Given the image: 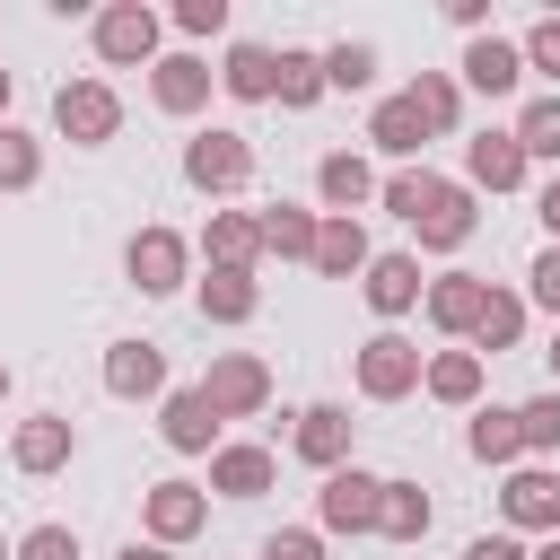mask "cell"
I'll use <instances>...</instances> for the list:
<instances>
[{"instance_id": "6da1fadb", "label": "cell", "mask_w": 560, "mask_h": 560, "mask_svg": "<svg viewBox=\"0 0 560 560\" xmlns=\"http://www.w3.org/2000/svg\"><path fill=\"white\" fill-rule=\"evenodd\" d=\"M52 131H61L70 149H105V140L122 131V96H114L105 79H61V88H52Z\"/></svg>"}, {"instance_id": "7a4b0ae2", "label": "cell", "mask_w": 560, "mask_h": 560, "mask_svg": "<svg viewBox=\"0 0 560 560\" xmlns=\"http://www.w3.org/2000/svg\"><path fill=\"white\" fill-rule=\"evenodd\" d=\"M158 35H166V26H158L149 0H105V9H96V61H105V70H149V61H158Z\"/></svg>"}, {"instance_id": "3957f363", "label": "cell", "mask_w": 560, "mask_h": 560, "mask_svg": "<svg viewBox=\"0 0 560 560\" xmlns=\"http://www.w3.org/2000/svg\"><path fill=\"white\" fill-rule=\"evenodd\" d=\"M184 184L210 192V201L245 192V184H254V140H245V131H201V140H184Z\"/></svg>"}, {"instance_id": "277c9868", "label": "cell", "mask_w": 560, "mask_h": 560, "mask_svg": "<svg viewBox=\"0 0 560 560\" xmlns=\"http://www.w3.org/2000/svg\"><path fill=\"white\" fill-rule=\"evenodd\" d=\"M201 402H210L219 420H254V411L271 402V368H262L254 350H219L210 376H201Z\"/></svg>"}, {"instance_id": "5b68a950", "label": "cell", "mask_w": 560, "mask_h": 560, "mask_svg": "<svg viewBox=\"0 0 560 560\" xmlns=\"http://www.w3.org/2000/svg\"><path fill=\"white\" fill-rule=\"evenodd\" d=\"M122 271H131V289H140V298H175V289H184V271H192V245H184L175 228H140V236L122 245Z\"/></svg>"}, {"instance_id": "8992f818", "label": "cell", "mask_w": 560, "mask_h": 560, "mask_svg": "<svg viewBox=\"0 0 560 560\" xmlns=\"http://www.w3.org/2000/svg\"><path fill=\"white\" fill-rule=\"evenodd\" d=\"M411 385H420V341H402L394 324L368 332V341H359V394H368V402H402Z\"/></svg>"}, {"instance_id": "52a82bcc", "label": "cell", "mask_w": 560, "mask_h": 560, "mask_svg": "<svg viewBox=\"0 0 560 560\" xmlns=\"http://www.w3.org/2000/svg\"><path fill=\"white\" fill-rule=\"evenodd\" d=\"M376 490H385V472H368V464H341V472H324V490H315V516H324V534H376Z\"/></svg>"}, {"instance_id": "ba28073f", "label": "cell", "mask_w": 560, "mask_h": 560, "mask_svg": "<svg viewBox=\"0 0 560 560\" xmlns=\"http://www.w3.org/2000/svg\"><path fill=\"white\" fill-rule=\"evenodd\" d=\"M499 508H508V534H560V472L551 464H516Z\"/></svg>"}, {"instance_id": "9c48e42d", "label": "cell", "mask_w": 560, "mask_h": 560, "mask_svg": "<svg viewBox=\"0 0 560 560\" xmlns=\"http://www.w3.org/2000/svg\"><path fill=\"white\" fill-rule=\"evenodd\" d=\"M140 516H149V542H192L201 525H210V499L192 490V481H149V499H140Z\"/></svg>"}, {"instance_id": "30bf717a", "label": "cell", "mask_w": 560, "mask_h": 560, "mask_svg": "<svg viewBox=\"0 0 560 560\" xmlns=\"http://www.w3.org/2000/svg\"><path fill=\"white\" fill-rule=\"evenodd\" d=\"M210 79H219V70H210L201 52H158V61H149L158 114H201V105H210Z\"/></svg>"}, {"instance_id": "8fae6325", "label": "cell", "mask_w": 560, "mask_h": 560, "mask_svg": "<svg viewBox=\"0 0 560 560\" xmlns=\"http://www.w3.org/2000/svg\"><path fill=\"white\" fill-rule=\"evenodd\" d=\"M516 184H525L516 131H472L464 140V192H516Z\"/></svg>"}, {"instance_id": "7c38bea8", "label": "cell", "mask_w": 560, "mask_h": 560, "mask_svg": "<svg viewBox=\"0 0 560 560\" xmlns=\"http://www.w3.org/2000/svg\"><path fill=\"white\" fill-rule=\"evenodd\" d=\"M420 289H429V280H420V254H368V271H359V298H368L385 324H394V315H411V306H420Z\"/></svg>"}, {"instance_id": "4fadbf2b", "label": "cell", "mask_w": 560, "mask_h": 560, "mask_svg": "<svg viewBox=\"0 0 560 560\" xmlns=\"http://www.w3.org/2000/svg\"><path fill=\"white\" fill-rule=\"evenodd\" d=\"M105 394H114V402L166 394V350H158V341H105Z\"/></svg>"}, {"instance_id": "5bb4252c", "label": "cell", "mask_w": 560, "mask_h": 560, "mask_svg": "<svg viewBox=\"0 0 560 560\" xmlns=\"http://www.w3.org/2000/svg\"><path fill=\"white\" fill-rule=\"evenodd\" d=\"M70 455H79V429H70L61 411L18 420V438H9V464H18V472H35V481H44V472H61Z\"/></svg>"}, {"instance_id": "9a60e30c", "label": "cell", "mask_w": 560, "mask_h": 560, "mask_svg": "<svg viewBox=\"0 0 560 560\" xmlns=\"http://www.w3.org/2000/svg\"><path fill=\"white\" fill-rule=\"evenodd\" d=\"M315 192H324V219H359V201H376V166L359 149H332L315 158Z\"/></svg>"}, {"instance_id": "2e32d148", "label": "cell", "mask_w": 560, "mask_h": 560, "mask_svg": "<svg viewBox=\"0 0 560 560\" xmlns=\"http://www.w3.org/2000/svg\"><path fill=\"white\" fill-rule=\"evenodd\" d=\"M411 236H420V245H438V254H455V245L472 236V192L438 175V184H429V201L411 210Z\"/></svg>"}, {"instance_id": "e0dca14e", "label": "cell", "mask_w": 560, "mask_h": 560, "mask_svg": "<svg viewBox=\"0 0 560 560\" xmlns=\"http://www.w3.org/2000/svg\"><path fill=\"white\" fill-rule=\"evenodd\" d=\"M158 438H166L175 455H210V446H219V411L201 402V385H175V394L158 402Z\"/></svg>"}, {"instance_id": "ac0fdd59", "label": "cell", "mask_w": 560, "mask_h": 560, "mask_svg": "<svg viewBox=\"0 0 560 560\" xmlns=\"http://www.w3.org/2000/svg\"><path fill=\"white\" fill-rule=\"evenodd\" d=\"M289 446H298L315 472H341V464H350V411H341V402H306L298 429H289Z\"/></svg>"}, {"instance_id": "d6986e66", "label": "cell", "mask_w": 560, "mask_h": 560, "mask_svg": "<svg viewBox=\"0 0 560 560\" xmlns=\"http://www.w3.org/2000/svg\"><path fill=\"white\" fill-rule=\"evenodd\" d=\"M201 254H210V271H254V262H262V228H254V210H210Z\"/></svg>"}, {"instance_id": "ffe728a7", "label": "cell", "mask_w": 560, "mask_h": 560, "mask_svg": "<svg viewBox=\"0 0 560 560\" xmlns=\"http://www.w3.org/2000/svg\"><path fill=\"white\" fill-rule=\"evenodd\" d=\"M271 446H210V490L219 499H262L271 490Z\"/></svg>"}, {"instance_id": "44dd1931", "label": "cell", "mask_w": 560, "mask_h": 560, "mask_svg": "<svg viewBox=\"0 0 560 560\" xmlns=\"http://www.w3.org/2000/svg\"><path fill=\"white\" fill-rule=\"evenodd\" d=\"M516 79H525V52H516V44H499V35H472V44H464V88L516 96Z\"/></svg>"}, {"instance_id": "7402d4cb", "label": "cell", "mask_w": 560, "mask_h": 560, "mask_svg": "<svg viewBox=\"0 0 560 560\" xmlns=\"http://www.w3.org/2000/svg\"><path fill=\"white\" fill-rule=\"evenodd\" d=\"M271 79H280V52H271V44H228L219 88H228L236 105H271Z\"/></svg>"}, {"instance_id": "603a6c76", "label": "cell", "mask_w": 560, "mask_h": 560, "mask_svg": "<svg viewBox=\"0 0 560 560\" xmlns=\"http://www.w3.org/2000/svg\"><path fill=\"white\" fill-rule=\"evenodd\" d=\"M420 140H429V122H420V105H411V96H385V105L368 114V149H376V158H402V166H411V158H420Z\"/></svg>"}, {"instance_id": "cb8c5ba5", "label": "cell", "mask_w": 560, "mask_h": 560, "mask_svg": "<svg viewBox=\"0 0 560 560\" xmlns=\"http://www.w3.org/2000/svg\"><path fill=\"white\" fill-rule=\"evenodd\" d=\"M324 280H359L368 271V228L359 219H315V254H306Z\"/></svg>"}, {"instance_id": "d4e9b609", "label": "cell", "mask_w": 560, "mask_h": 560, "mask_svg": "<svg viewBox=\"0 0 560 560\" xmlns=\"http://www.w3.org/2000/svg\"><path fill=\"white\" fill-rule=\"evenodd\" d=\"M481 289H490V280H472V271H438V280L420 289V306H429V324H438V332H472Z\"/></svg>"}, {"instance_id": "484cf974", "label": "cell", "mask_w": 560, "mask_h": 560, "mask_svg": "<svg viewBox=\"0 0 560 560\" xmlns=\"http://www.w3.org/2000/svg\"><path fill=\"white\" fill-rule=\"evenodd\" d=\"M464 341H472V359H481V350H490V359L516 350V341H525V298H516V289H481V315H472Z\"/></svg>"}, {"instance_id": "4316f807", "label": "cell", "mask_w": 560, "mask_h": 560, "mask_svg": "<svg viewBox=\"0 0 560 560\" xmlns=\"http://www.w3.org/2000/svg\"><path fill=\"white\" fill-rule=\"evenodd\" d=\"M192 298H201V324H254V306H262L254 271H210Z\"/></svg>"}, {"instance_id": "83f0119b", "label": "cell", "mask_w": 560, "mask_h": 560, "mask_svg": "<svg viewBox=\"0 0 560 560\" xmlns=\"http://www.w3.org/2000/svg\"><path fill=\"white\" fill-rule=\"evenodd\" d=\"M420 385L464 411V402H481V359H472V350H429V359H420Z\"/></svg>"}, {"instance_id": "f1b7e54d", "label": "cell", "mask_w": 560, "mask_h": 560, "mask_svg": "<svg viewBox=\"0 0 560 560\" xmlns=\"http://www.w3.org/2000/svg\"><path fill=\"white\" fill-rule=\"evenodd\" d=\"M376 534L385 542H420L429 534V490L420 481H385L376 490Z\"/></svg>"}, {"instance_id": "f546056e", "label": "cell", "mask_w": 560, "mask_h": 560, "mask_svg": "<svg viewBox=\"0 0 560 560\" xmlns=\"http://www.w3.org/2000/svg\"><path fill=\"white\" fill-rule=\"evenodd\" d=\"M254 228H262V254H280V262H306L315 254V210H298V201H271Z\"/></svg>"}, {"instance_id": "4dcf8cb0", "label": "cell", "mask_w": 560, "mask_h": 560, "mask_svg": "<svg viewBox=\"0 0 560 560\" xmlns=\"http://www.w3.org/2000/svg\"><path fill=\"white\" fill-rule=\"evenodd\" d=\"M464 446H472L481 464H516V455H525V438H516V411H508V402H490V411H472V429H464Z\"/></svg>"}, {"instance_id": "1f68e13d", "label": "cell", "mask_w": 560, "mask_h": 560, "mask_svg": "<svg viewBox=\"0 0 560 560\" xmlns=\"http://www.w3.org/2000/svg\"><path fill=\"white\" fill-rule=\"evenodd\" d=\"M402 96L420 105V122H429V140H438V131H455V114H464V88H455L446 70H420V79H411Z\"/></svg>"}, {"instance_id": "d6a6232c", "label": "cell", "mask_w": 560, "mask_h": 560, "mask_svg": "<svg viewBox=\"0 0 560 560\" xmlns=\"http://www.w3.org/2000/svg\"><path fill=\"white\" fill-rule=\"evenodd\" d=\"M271 96H280L289 114H306V105L324 96V52H280V79H271Z\"/></svg>"}, {"instance_id": "836d02e7", "label": "cell", "mask_w": 560, "mask_h": 560, "mask_svg": "<svg viewBox=\"0 0 560 560\" xmlns=\"http://www.w3.org/2000/svg\"><path fill=\"white\" fill-rule=\"evenodd\" d=\"M516 149H525V166H534V158L560 166V96H534V105L516 114Z\"/></svg>"}, {"instance_id": "e575fe53", "label": "cell", "mask_w": 560, "mask_h": 560, "mask_svg": "<svg viewBox=\"0 0 560 560\" xmlns=\"http://www.w3.org/2000/svg\"><path fill=\"white\" fill-rule=\"evenodd\" d=\"M516 438H525V455H560V385L516 402Z\"/></svg>"}, {"instance_id": "d590c367", "label": "cell", "mask_w": 560, "mask_h": 560, "mask_svg": "<svg viewBox=\"0 0 560 560\" xmlns=\"http://www.w3.org/2000/svg\"><path fill=\"white\" fill-rule=\"evenodd\" d=\"M35 175H44V149H35L18 122H0V192H26Z\"/></svg>"}, {"instance_id": "8d00e7d4", "label": "cell", "mask_w": 560, "mask_h": 560, "mask_svg": "<svg viewBox=\"0 0 560 560\" xmlns=\"http://www.w3.org/2000/svg\"><path fill=\"white\" fill-rule=\"evenodd\" d=\"M368 79H376V52L368 44H332L324 52V88H368Z\"/></svg>"}, {"instance_id": "74e56055", "label": "cell", "mask_w": 560, "mask_h": 560, "mask_svg": "<svg viewBox=\"0 0 560 560\" xmlns=\"http://www.w3.org/2000/svg\"><path fill=\"white\" fill-rule=\"evenodd\" d=\"M9 560H79V534L70 525H35V534L9 542Z\"/></svg>"}, {"instance_id": "f35d334b", "label": "cell", "mask_w": 560, "mask_h": 560, "mask_svg": "<svg viewBox=\"0 0 560 560\" xmlns=\"http://www.w3.org/2000/svg\"><path fill=\"white\" fill-rule=\"evenodd\" d=\"M429 184H438V175H429V166H402V175H394V184H385V192H376V201H385V210H394V219H402V228H411V210H420V201H429Z\"/></svg>"}, {"instance_id": "ab89813d", "label": "cell", "mask_w": 560, "mask_h": 560, "mask_svg": "<svg viewBox=\"0 0 560 560\" xmlns=\"http://www.w3.org/2000/svg\"><path fill=\"white\" fill-rule=\"evenodd\" d=\"M516 52H525V70H542V79H560V18H542V26H534V35L516 44Z\"/></svg>"}, {"instance_id": "60d3db41", "label": "cell", "mask_w": 560, "mask_h": 560, "mask_svg": "<svg viewBox=\"0 0 560 560\" xmlns=\"http://www.w3.org/2000/svg\"><path fill=\"white\" fill-rule=\"evenodd\" d=\"M525 280H534V306H542V315H551V324H560V245H542V254H534V271H525Z\"/></svg>"}, {"instance_id": "b9f144b4", "label": "cell", "mask_w": 560, "mask_h": 560, "mask_svg": "<svg viewBox=\"0 0 560 560\" xmlns=\"http://www.w3.org/2000/svg\"><path fill=\"white\" fill-rule=\"evenodd\" d=\"M262 560H324V534H306V525H280V534L262 542Z\"/></svg>"}, {"instance_id": "7bdbcfd3", "label": "cell", "mask_w": 560, "mask_h": 560, "mask_svg": "<svg viewBox=\"0 0 560 560\" xmlns=\"http://www.w3.org/2000/svg\"><path fill=\"white\" fill-rule=\"evenodd\" d=\"M175 26L184 35H219L228 26V0H175Z\"/></svg>"}, {"instance_id": "ee69618b", "label": "cell", "mask_w": 560, "mask_h": 560, "mask_svg": "<svg viewBox=\"0 0 560 560\" xmlns=\"http://www.w3.org/2000/svg\"><path fill=\"white\" fill-rule=\"evenodd\" d=\"M464 560H525V542H516V534H472Z\"/></svg>"}, {"instance_id": "f6af8a7d", "label": "cell", "mask_w": 560, "mask_h": 560, "mask_svg": "<svg viewBox=\"0 0 560 560\" xmlns=\"http://www.w3.org/2000/svg\"><path fill=\"white\" fill-rule=\"evenodd\" d=\"M446 18H455L464 35H490V0H446Z\"/></svg>"}, {"instance_id": "bcb514c9", "label": "cell", "mask_w": 560, "mask_h": 560, "mask_svg": "<svg viewBox=\"0 0 560 560\" xmlns=\"http://www.w3.org/2000/svg\"><path fill=\"white\" fill-rule=\"evenodd\" d=\"M534 219H542V228H551V245H560V175L534 192Z\"/></svg>"}, {"instance_id": "7dc6e473", "label": "cell", "mask_w": 560, "mask_h": 560, "mask_svg": "<svg viewBox=\"0 0 560 560\" xmlns=\"http://www.w3.org/2000/svg\"><path fill=\"white\" fill-rule=\"evenodd\" d=\"M114 560H175V551H166V542H122Z\"/></svg>"}, {"instance_id": "c3c4849f", "label": "cell", "mask_w": 560, "mask_h": 560, "mask_svg": "<svg viewBox=\"0 0 560 560\" xmlns=\"http://www.w3.org/2000/svg\"><path fill=\"white\" fill-rule=\"evenodd\" d=\"M0 122H9V70H0Z\"/></svg>"}, {"instance_id": "681fc988", "label": "cell", "mask_w": 560, "mask_h": 560, "mask_svg": "<svg viewBox=\"0 0 560 560\" xmlns=\"http://www.w3.org/2000/svg\"><path fill=\"white\" fill-rule=\"evenodd\" d=\"M551 376H560V332H551Z\"/></svg>"}, {"instance_id": "f907efd6", "label": "cell", "mask_w": 560, "mask_h": 560, "mask_svg": "<svg viewBox=\"0 0 560 560\" xmlns=\"http://www.w3.org/2000/svg\"><path fill=\"white\" fill-rule=\"evenodd\" d=\"M0 394H9V359H0Z\"/></svg>"}, {"instance_id": "816d5d0a", "label": "cell", "mask_w": 560, "mask_h": 560, "mask_svg": "<svg viewBox=\"0 0 560 560\" xmlns=\"http://www.w3.org/2000/svg\"><path fill=\"white\" fill-rule=\"evenodd\" d=\"M0 560H9V542H0Z\"/></svg>"}]
</instances>
